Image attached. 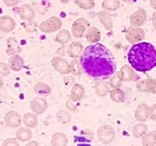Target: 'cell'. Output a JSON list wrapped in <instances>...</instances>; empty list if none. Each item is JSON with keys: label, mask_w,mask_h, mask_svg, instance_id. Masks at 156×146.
<instances>
[{"label": "cell", "mask_w": 156, "mask_h": 146, "mask_svg": "<svg viewBox=\"0 0 156 146\" xmlns=\"http://www.w3.org/2000/svg\"><path fill=\"white\" fill-rule=\"evenodd\" d=\"M131 67L139 72L150 71L156 66V49L148 42L133 44L127 54Z\"/></svg>", "instance_id": "2"}, {"label": "cell", "mask_w": 156, "mask_h": 146, "mask_svg": "<svg viewBox=\"0 0 156 146\" xmlns=\"http://www.w3.org/2000/svg\"><path fill=\"white\" fill-rule=\"evenodd\" d=\"M110 98L114 102L116 103H119V102H122L124 101L125 98V93L120 88H113V90L111 91L110 92Z\"/></svg>", "instance_id": "29"}, {"label": "cell", "mask_w": 156, "mask_h": 146, "mask_svg": "<svg viewBox=\"0 0 156 146\" xmlns=\"http://www.w3.org/2000/svg\"><path fill=\"white\" fill-rule=\"evenodd\" d=\"M70 73L74 76H80V73H81L80 65H79V62L76 58L70 63Z\"/></svg>", "instance_id": "35"}, {"label": "cell", "mask_w": 156, "mask_h": 146, "mask_svg": "<svg viewBox=\"0 0 156 146\" xmlns=\"http://www.w3.org/2000/svg\"><path fill=\"white\" fill-rule=\"evenodd\" d=\"M71 0H59V2L62 4H67L68 2H70Z\"/></svg>", "instance_id": "47"}, {"label": "cell", "mask_w": 156, "mask_h": 146, "mask_svg": "<svg viewBox=\"0 0 156 146\" xmlns=\"http://www.w3.org/2000/svg\"><path fill=\"white\" fill-rule=\"evenodd\" d=\"M83 47L81 43L79 41H73L68 47V55L72 58H77L83 52Z\"/></svg>", "instance_id": "21"}, {"label": "cell", "mask_w": 156, "mask_h": 146, "mask_svg": "<svg viewBox=\"0 0 156 146\" xmlns=\"http://www.w3.org/2000/svg\"><path fill=\"white\" fill-rule=\"evenodd\" d=\"M62 22L58 16H51L48 20H44L39 25V30L42 33L51 34L56 32L62 27Z\"/></svg>", "instance_id": "3"}, {"label": "cell", "mask_w": 156, "mask_h": 146, "mask_svg": "<svg viewBox=\"0 0 156 146\" xmlns=\"http://www.w3.org/2000/svg\"><path fill=\"white\" fill-rule=\"evenodd\" d=\"M149 116V107L146 104H140L134 112V117L138 122H144Z\"/></svg>", "instance_id": "17"}, {"label": "cell", "mask_w": 156, "mask_h": 146, "mask_svg": "<svg viewBox=\"0 0 156 146\" xmlns=\"http://www.w3.org/2000/svg\"><path fill=\"white\" fill-rule=\"evenodd\" d=\"M149 117L152 120H156V104L149 108Z\"/></svg>", "instance_id": "39"}, {"label": "cell", "mask_w": 156, "mask_h": 146, "mask_svg": "<svg viewBox=\"0 0 156 146\" xmlns=\"http://www.w3.org/2000/svg\"><path fill=\"white\" fill-rule=\"evenodd\" d=\"M97 136L98 141L103 144L112 142L115 137V129L110 125H103L98 129Z\"/></svg>", "instance_id": "4"}, {"label": "cell", "mask_w": 156, "mask_h": 146, "mask_svg": "<svg viewBox=\"0 0 156 146\" xmlns=\"http://www.w3.org/2000/svg\"><path fill=\"white\" fill-rule=\"evenodd\" d=\"M63 81H64V84H66V85L70 86L74 83L75 79L72 77H66L63 78Z\"/></svg>", "instance_id": "42"}, {"label": "cell", "mask_w": 156, "mask_h": 146, "mask_svg": "<svg viewBox=\"0 0 156 146\" xmlns=\"http://www.w3.org/2000/svg\"><path fill=\"white\" fill-rule=\"evenodd\" d=\"M32 132L29 127H20L16 132V137L18 141L26 142L32 138Z\"/></svg>", "instance_id": "22"}, {"label": "cell", "mask_w": 156, "mask_h": 146, "mask_svg": "<svg viewBox=\"0 0 156 146\" xmlns=\"http://www.w3.org/2000/svg\"><path fill=\"white\" fill-rule=\"evenodd\" d=\"M51 64L55 71L61 74H68L70 73V64L62 57H54L51 60Z\"/></svg>", "instance_id": "7"}, {"label": "cell", "mask_w": 156, "mask_h": 146, "mask_svg": "<svg viewBox=\"0 0 156 146\" xmlns=\"http://www.w3.org/2000/svg\"><path fill=\"white\" fill-rule=\"evenodd\" d=\"M30 109L36 114H43L48 109V102L43 97H36L30 103Z\"/></svg>", "instance_id": "9"}, {"label": "cell", "mask_w": 156, "mask_h": 146, "mask_svg": "<svg viewBox=\"0 0 156 146\" xmlns=\"http://www.w3.org/2000/svg\"><path fill=\"white\" fill-rule=\"evenodd\" d=\"M94 88L97 95L100 97L105 96L108 92V86L102 80H96L94 84Z\"/></svg>", "instance_id": "26"}, {"label": "cell", "mask_w": 156, "mask_h": 146, "mask_svg": "<svg viewBox=\"0 0 156 146\" xmlns=\"http://www.w3.org/2000/svg\"><path fill=\"white\" fill-rule=\"evenodd\" d=\"M119 75L122 81H136L138 80V76L129 65L122 66L119 70Z\"/></svg>", "instance_id": "11"}, {"label": "cell", "mask_w": 156, "mask_h": 146, "mask_svg": "<svg viewBox=\"0 0 156 146\" xmlns=\"http://www.w3.org/2000/svg\"><path fill=\"white\" fill-rule=\"evenodd\" d=\"M5 125L10 128H16L21 125V116L19 112L14 110H11L5 113L4 117Z\"/></svg>", "instance_id": "8"}, {"label": "cell", "mask_w": 156, "mask_h": 146, "mask_svg": "<svg viewBox=\"0 0 156 146\" xmlns=\"http://www.w3.org/2000/svg\"><path fill=\"white\" fill-rule=\"evenodd\" d=\"M122 1H123V2H129L130 0H122Z\"/></svg>", "instance_id": "48"}, {"label": "cell", "mask_w": 156, "mask_h": 146, "mask_svg": "<svg viewBox=\"0 0 156 146\" xmlns=\"http://www.w3.org/2000/svg\"><path fill=\"white\" fill-rule=\"evenodd\" d=\"M120 0H103L101 7L108 11H115L120 7Z\"/></svg>", "instance_id": "27"}, {"label": "cell", "mask_w": 156, "mask_h": 146, "mask_svg": "<svg viewBox=\"0 0 156 146\" xmlns=\"http://www.w3.org/2000/svg\"><path fill=\"white\" fill-rule=\"evenodd\" d=\"M71 40V34L68 30H60L58 34L55 36V41L61 45H65L67 44L69 41Z\"/></svg>", "instance_id": "28"}, {"label": "cell", "mask_w": 156, "mask_h": 146, "mask_svg": "<svg viewBox=\"0 0 156 146\" xmlns=\"http://www.w3.org/2000/svg\"><path fill=\"white\" fill-rule=\"evenodd\" d=\"M51 145L62 146L68 144V137L62 132H57L54 134L51 139Z\"/></svg>", "instance_id": "24"}, {"label": "cell", "mask_w": 156, "mask_h": 146, "mask_svg": "<svg viewBox=\"0 0 156 146\" xmlns=\"http://www.w3.org/2000/svg\"><path fill=\"white\" fill-rule=\"evenodd\" d=\"M6 45H7L6 52L8 55H16L22 52V48L16 37H9L6 41Z\"/></svg>", "instance_id": "16"}, {"label": "cell", "mask_w": 156, "mask_h": 146, "mask_svg": "<svg viewBox=\"0 0 156 146\" xmlns=\"http://www.w3.org/2000/svg\"><path fill=\"white\" fill-rule=\"evenodd\" d=\"M89 27H90V23L87 19L82 17L79 18L75 20L72 24V27H71L72 34L76 38L82 37Z\"/></svg>", "instance_id": "5"}, {"label": "cell", "mask_w": 156, "mask_h": 146, "mask_svg": "<svg viewBox=\"0 0 156 146\" xmlns=\"http://www.w3.org/2000/svg\"><path fill=\"white\" fill-rule=\"evenodd\" d=\"M27 145H38V143L36 141H31L27 144Z\"/></svg>", "instance_id": "45"}, {"label": "cell", "mask_w": 156, "mask_h": 146, "mask_svg": "<svg viewBox=\"0 0 156 146\" xmlns=\"http://www.w3.org/2000/svg\"><path fill=\"white\" fill-rule=\"evenodd\" d=\"M2 86H3V79H2V76L0 75V89L2 88Z\"/></svg>", "instance_id": "46"}, {"label": "cell", "mask_w": 156, "mask_h": 146, "mask_svg": "<svg viewBox=\"0 0 156 146\" xmlns=\"http://www.w3.org/2000/svg\"><path fill=\"white\" fill-rule=\"evenodd\" d=\"M24 64V60L20 55H12L9 59V66L11 70L13 71H20L23 68Z\"/></svg>", "instance_id": "20"}, {"label": "cell", "mask_w": 156, "mask_h": 146, "mask_svg": "<svg viewBox=\"0 0 156 146\" xmlns=\"http://www.w3.org/2000/svg\"><path fill=\"white\" fill-rule=\"evenodd\" d=\"M142 144L143 145H154L156 144V135L154 132H149L142 136Z\"/></svg>", "instance_id": "32"}, {"label": "cell", "mask_w": 156, "mask_h": 146, "mask_svg": "<svg viewBox=\"0 0 156 146\" xmlns=\"http://www.w3.org/2000/svg\"><path fill=\"white\" fill-rule=\"evenodd\" d=\"M83 70L92 77H107L116 69L115 59L109 49L100 43L88 45L80 56Z\"/></svg>", "instance_id": "1"}, {"label": "cell", "mask_w": 156, "mask_h": 146, "mask_svg": "<svg viewBox=\"0 0 156 146\" xmlns=\"http://www.w3.org/2000/svg\"><path fill=\"white\" fill-rule=\"evenodd\" d=\"M147 130V126L144 123H137L133 127V136L139 138L145 134Z\"/></svg>", "instance_id": "31"}, {"label": "cell", "mask_w": 156, "mask_h": 146, "mask_svg": "<svg viewBox=\"0 0 156 146\" xmlns=\"http://www.w3.org/2000/svg\"><path fill=\"white\" fill-rule=\"evenodd\" d=\"M2 1L7 6H14L17 5L18 2H20V0H2Z\"/></svg>", "instance_id": "41"}, {"label": "cell", "mask_w": 156, "mask_h": 146, "mask_svg": "<svg viewBox=\"0 0 156 146\" xmlns=\"http://www.w3.org/2000/svg\"><path fill=\"white\" fill-rule=\"evenodd\" d=\"M151 21H152V25L154 28L156 30V12L153 13L152 18H151Z\"/></svg>", "instance_id": "43"}, {"label": "cell", "mask_w": 156, "mask_h": 146, "mask_svg": "<svg viewBox=\"0 0 156 146\" xmlns=\"http://www.w3.org/2000/svg\"><path fill=\"white\" fill-rule=\"evenodd\" d=\"M147 19V12L144 9H139L132 13L129 17V22L132 27H138L142 26Z\"/></svg>", "instance_id": "10"}, {"label": "cell", "mask_w": 156, "mask_h": 146, "mask_svg": "<svg viewBox=\"0 0 156 146\" xmlns=\"http://www.w3.org/2000/svg\"><path fill=\"white\" fill-rule=\"evenodd\" d=\"M37 116L34 112H26L23 116V123L29 128L35 127L37 124Z\"/></svg>", "instance_id": "25"}, {"label": "cell", "mask_w": 156, "mask_h": 146, "mask_svg": "<svg viewBox=\"0 0 156 146\" xmlns=\"http://www.w3.org/2000/svg\"><path fill=\"white\" fill-rule=\"evenodd\" d=\"M84 94H85V91H84V87H83V85L80 84H75L72 87V89L70 91L69 98L74 102L79 101L83 98Z\"/></svg>", "instance_id": "18"}, {"label": "cell", "mask_w": 156, "mask_h": 146, "mask_svg": "<svg viewBox=\"0 0 156 146\" xmlns=\"http://www.w3.org/2000/svg\"><path fill=\"white\" fill-rule=\"evenodd\" d=\"M75 4L83 10L92 9L95 6L94 0H74Z\"/></svg>", "instance_id": "30"}, {"label": "cell", "mask_w": 156, "mask_h": 146, "mask_svg": "<svg viewBox=\"0 0 156 146\" xmlns=\"http://www.w3.org/2000/svg\"><path fill=\"white\" fill-rule=\"evenodd\" d=\"M150 4H151V6L154 9H156V0H151L150 1Z\"/></svg>", "instance_id": "44"}, {"label": "cell", "mask_w": 156, "mask_h": 146, "mask_svg": "<svg viewBox=\"0 0 156 146\" xmlns=\"http://www.w3.org/2000/svg\"><path fill=\"white\" fill-rule=\"evenodd\" d=\"M34 91L37 95L41 97L48 96L51 92V87L44 82H38L34 87Z\"/></svg>", "instance_id": "23"}, {"label": "cell", "mask_w": 156, "mask_h": 146, "mask_svg": "<svg viewBox=\"0 0 156 146\" xmlns=\"http://www.w3.org/2000/svg\"><path fill=\"white\" fill-rule=\"evenodd\" d=\"M109 85L112 88H119L122 85V80L119 77V73H115L109 80Z\"/></svg>", "instance_id": "34"}, {"label": "cell", "mask_w": 156, "mask_h": 146, "mask_svg": "<svg viewBox=\"0 0 156 146\" xmlns=\"http://www.w3.org/2000/svg\"><path fill=\"white\" fill-rule=\"evenodd\" d=\"M56 118L58 122L62 123H67L70 121L71 116L69 112L66 110H59L56 113Z\"/></svg>", "instance_id": "33"}, {"label": "cell", "mask_w": 156, "mask_h": 146, "mask_svg": "<svg viewBox=\"0 0 156 146\" xmlns=\"http://www.w3.org/2000/svg\"><path fill=\"white\" fill-rule=\"evenodd\" d=\"M87 41L90 44H95L101 40V31L95 27H89L87 30Z\"/></svg>", "instance_id": "19"}, {"label": "cell", "mask_w": 156, "mask_h": 146, "mask_svg": "<svg viewBox=\"0 0 156 146\" xmlns=\"http://www.w3.org/2000/svg\"><path fill=\"white\" fill-rule=\"evenodd\" d=\"M144 37H145V32L144 29H142L141 27H135L131 26L126 30V39L130 44H136L142 39H144Z\"/></svg>", "instance_id": "6"}, {"label": "cell", "mask_w": 156, "mask_h": 146, "mask_svg": "<svg viewBox=\"0 0 156 146\" xmlns=\"http://www.w3.org/2000/svg\"><path fill=\"white\" fill-rule=\"evenodd\" d=\"M20 18L23 20H28L30 21L35 16V12L34 9L30 4H23L19 8L18 10Z\"/></svg>", "instance_id": "14"}, {"label": "cell", "mask_w": 156, "mask_h": 146, "mask_svg": "<svg viewBox=\"0 0 156 146\" xmlns=\"http://www.w3.org/2000/svg\"><path fill=\"white\" fill-rule=\"evenodd\" d=\"M10 74V68L9 65L5 63V62H0V75L6 77Z\"/></svg>", "instance_id": "36"}, {"label": "cell", "mask_w": 156, "mask_h": 146, "mask_svg": "<svg viewBox=\"0 0 156 146\" xmlns=\"http://www.w3.org/2000/svg\"><path fill=\"white\" fill-rule=\"evenodd\" d=\"M24 28L27 33H33L37 30V24L36 22L30 20V21H29L28 23L24 25Z\"/></svg>", "instance_id": "37"}, {"label": "cell", "mask_w": 156, "mask_h": 146, "mask_svg": "<svg viewBox=\"0 0 156 146\" xmlns=\"http://www.w3.org/2000/svg\"><path fill=\"white\" fill-rule=\"evenodd\" d=\"M2 145H20L19 142L16 139L14 138H7L2 142Z\"/></svg>", "instance_id": "38"}, {"label": "cell", "mask_w": 156, "mask_h": 146, "mask_svg": "<svg viewBox=\"0 0 156 146\" xmlns=\"http://www.w3.org/2000/svg\"><path fill=\"white\" fill-rule=\"evenodd\" d=\"M98 18L101 24L104 26L107 30H109L113 27L112 15L110 14L108 10H102L98 12Z\"/></svg>", "instance_id": "15"}, {"label": "cell", "mask_w": 156, "mask_h": 146, "mask_svg": "<svg viewBox=\"0 0 156 146\" xmlns=\"http://www.w3.org/2000/svg\"><path fill=\"white\" fill-rule=\"evenodd\" d=\"M16 27V22L11 16L5 15L0 16V30L3 33H9Z\"/></svg>", "instance_id": "13"}, {"label": "cell", "mask_w": 156, "mask_h": 146, "mask_svg": "<svg viewBox=\"0 0 156 146\" xmlns=\"http://www.w3.org/2000/svg\"><path fill=\"white\" fill-rule=\"evenodd\" d=\"M136 89L143 92L156 93V80L154 79H146L136 83Z\"/></svg>", "instance_id": "12"}, {"label": "cell", "mask_w": 156, "mask_h": 146, "mask_svg": "<svg viewBox=\"0 0 156 146\" xmlns=\"http://www.w3.org/2000/svg\"><path fill=\"white\" fill-rule=\"evenodd\" d=\"M66 108H67V109L70 111H76V107L74 104V101H72V100L69 98V100H67V101L66 102Z\"/></svg>", "instance_id": "40"}]
</instances>
